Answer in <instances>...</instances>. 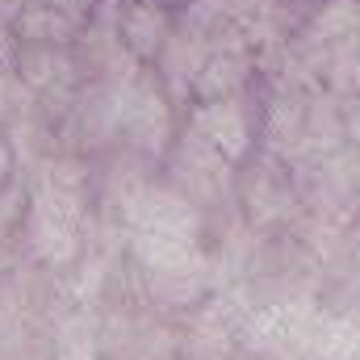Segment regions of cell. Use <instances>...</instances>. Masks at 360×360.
Returning a JSON list of instances; mask_svg holds the SVG:
<instances>
[{"instance_id":"10","label":"cell","mask_w":360,"mask_h":360,"mask_svg":"<svg viewBox=\"0 0 360 360\" xmlns=\"http://www.w3.org/2000/svg\"><path fill=\"white\" fill-rule=\"evenodd\" d=\"M256 76H260V59H256L252 46H243V42L214 46L197 84H193V101H222V96L252 92Z\"/></svg>"},{"instance_id":"4","label":"cell","mask_w":360,"mask_h":360,"mask_svg":"<svg viewBox=\"0 0 360 360\" xmlns=\"http://www.w3.org/2000/svg\"><path fill=\"white\" fill-rule=\"evenodd\" d=\"M188 126L197 134H205L235 168H243L260 147L264 105H256V92H239V96H222V101H193Z\"/></svg>"},{"instance_id":"2","label":"cell","mask_w":360,"mask_h":360,"mask_svg":"<svg viewBox=\"0 0 360 360\" xmlns=\"http://www.w3.org/2000/svg\"><path fill=\"white\" fill-rule=\"evenodd\" d=\"M117 130L126 134V143L151 160H164L176 143V101L164 92L155 68H139L126 84H122V122Z\"/></svg>"},{"instance_id":"5","label":"cell","mask_w":360,"mask_h":360,"mask_svg":"<svg viewBox=\"0 0 360 360\" xmlns=\"http://www.w3.org/2000/svg\"><path fill=\"white\" fill-rule=\"evenodd\" d=\"M122 218L130 235H164L201 243V210L172 184H134L122 201Z\"/></svg>"},{"instance_id":"17","label":"cell","mask_w":360,"mask_h":360,"mask_svg":"<svg viewBox=\"0 0 360 360\" xmlns=\"http://www.w3.org/2000/svg\"><path fill=\"white\" fill-rule=\"evenodd\" d=\"M348 139H352V143H360V101H352V105H348Z\"/></svg>"},{"instance_id":"18","label":"cell","mask_w":360,"mask_h":360,"mask_svg":"<svg viewBox=\"0 0 360 360\" xmlns=\"http://www.w3.org/2000/svg\"><path fill=\"white\" fill-rule=\"evenodd\" d=\"M143 4H160V8H172V13H180L188 0H143Z\"/></svg>"},{"instance_id":"11","label":"cell","mask_w":360,"mask_h":360,"mask_svg":"<svg viewBox=\"0 0 360 360\" xmlns=\"http://www.w3.org/2000/svg\"><path fill=\"white\" fill-rule=\"evenodd\" d=\"M42 122V101L30 89L17 68H0V134L17 147V155L30 151L34 126Z\"/></svg>"},{"instance_id":"6","label":"cell","mask_w":360,"mask_h":360,"mask_svg":"<svg viewBox=\"0 0 360 360\" xmlns=\"http://www.w3.org/2000/svg\"><path fill=\"white\" fill-rule=\"evenodd\" d=\"M17 76L38 92L42 113H68L76 101L80 84V55L76 46H21L17 42V59H13Z\"/></svg>"},{"instance_id":"9","label":"cell","mask_w":360,"mask_h":360,"mask_svg":"<svg viewBox=\"0 0 360 360\" xmlns=\"http://www.w3.org/2000/svg\"><path fill=\"white\" fill-rule=\"evenodd\" d=\"M176 30V13L160 8V4H143V0H122L117 13V42L126 46V55L143 68H151L164 51V42Z\"/></svg>"},{"instance_id":"14","label":"cell","mask_w":360,"mask_h":360,"mask_svg":"<svg viewBox=\"0 0 360 360\" xmlns=\"http://www.w3.org/2000/svg\"><path fill=\"white\" fill-rule=\"evenodd\" d=\"M34 4H55V8H63V13H72L76 21L89 25L92 21V4H96V0H34Z\"/></svg>"},{"instance_id":"15","label":"cell","mask_w":360,"mask_h":360,"mask_svg":"<svg viewBox=\"0 0 360 360\" xmlns=\"http://www.w3.org/2000/svg\"><path fill=\"white\" fill-rule=\"evenodd\" d=\"M13 59H17V38L13 30H0V68H13Z\"/></svg>"},{"instance_id":"3","label":"cell","mask_w":360,"mask_h":360,"mask_svg":"<svg viewBox=\"0 0 360 360\" xmlns=\"http://www.w3.org/2000/svg\"><path fill=\"white\" fill-rule=\"evenodd\" d=\"M164 160H168V184L176 193H184L197 210L201 205H218V201L235 197V188H239V168L205 134H197L193 126L180 130L172 151Z\"/></svg>"},{"instance_id":"7","label":"cell","mask_w":360,"mask_h":360,"mask_svg":"<svg viewBox=\"0 0 360 360\" xmlns=\"http://www.w3.org/2000/svg\"><path fill=\"white\" fill-rule=\"evenodd\" d=\"M248 164H252V168L243 172V193H239L248 218H252L256 226H272V222L289 218V214L297 210V201H302L293 168H289L281 155H272V151H264L260 160H248Z\"/></svg>"},{"instance_id":"13","label":"cell","mask_w":360,"mask_h":360,"mask_svg":"<svg viewBox=\"0 0 360 360\" xmlns=\"http://www.w3.org/2000/svg\"><path fill=\"white\" fill-rule=\"evenodd\" d=\"M205 285H210V260L176 272H147V289L160 306H193L197 297H205Z\"/></svg>"},{"instance_id":"8","label":"cell","mask_w":360,"mask_h":360,"mask_svg":"<svg viewBox=\"0 0 360 360\" xmlns=\"http://www.w3.org/2000/svg\"><path fill=\"white\" fill-rule=\"evenodd\" d=\"M210 51H214V38H210L201 25L184 21L176 13V30H172V38L164 42L160 59L151 63L155 76H160V84H164V92H168L176 105H193V84H197V76H201Z\"/></svg>"},{"instance_id":"16","label":"cell","mask_w":360,"mask_h":360,"mask_svg":"<svg viewBox=\"0 0 360 360\" xmlns=\"http://www.w3.org/2000/svg\"><path fill=\"white\" fill-rule=\"evenodd\" d=\"M25 0H0V30H13V21L21 17Z\"/></svg>"},{"instance_id":"1","label":"cell","mask_w":360,"mask_h":360,"mask_svg":"<svg viewBox=\"0 0 360 360\" xmlns=\"http://www.w3.org/2000/svg\"><path fill=\"white\" fill-rule=\"evenodd\" d=\"M80 231H84V172L72 160H51L25 210L30 252L63 269L80 252Z\"/></svg>"},{"instance_id":"12","label":"cell","mask_w":360,"mask_h":360,"mask_svg":"<svg viewBox=\"0 0 360 360\" xmlns=\"http://www.w3.org/2000/svg\"><path fill=\"white\" fill-rule=\"evenodd\" d=\"M80 34H84V21H76L55 4H34V0H25L21 17L13 21V38L21 46H76Z\"/></svg>"}]
</instances>
